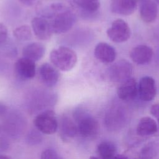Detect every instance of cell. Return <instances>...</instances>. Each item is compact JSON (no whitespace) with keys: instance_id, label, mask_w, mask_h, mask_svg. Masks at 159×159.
Listing matches in <instances>:
<instances>
[{"instance_id":"23","label":"cell","mask_w":159,"mask_h":159,"mask_svg":"<svg viewBox=\"0 0 159 159\" xmlns=\"http://www.w3.org/2000/svg\"><path fill=\"white\" fill-rule=\"evenodd\" d=\"M74 3L83 11L93 14L96 12L100 7L99 0H73Z\"/></svg>"},{"instance_id":"22","label":"cell","mask_w":159,"mask_h":159,"mask_svg":"<svg viewBox=\"0 0 159 159\" xmlns=\"http://www.w3.org/2000/svg\"><path fill=\"white\" fill-rule=\"evenodd\" d=\"M116 145L109 140L101 142L97 147V152L102 159H113L116 156Z\"/></svg>"},{"instance_id":"6","label":"cell","mask_w":159,"mask_h":159,"mask_svg":"<svg viewBox=\"0 0 159 159\" xmlns=\"http://www.w3.org/2000/svg\"><path fill=\"white\" fill-rule=\"evenodd\" d=\"M35 127L45 134H53L58 128V122L52 110H46L39 114L34 119Z\"/></svg>"},{"instance_id":"3","label":"cell","mask_w":159,"mask_h":159,"mask_svg":"<svg viewBox=\"0 0 159 159\" xmlns=\"http://www.w3.org/2000/svg\"><path fill=\"white\" fill-rule=\"evenodd\" d=\"M50 60L55 68L63 71H67L76 65L77 55L72 49L62 46L50 52Z\"/></svg>"},{"instance_id":"34","label":"cell","mask_w":159,"mask_h":159,"mask_svg":"<svg viewBox=\"0 0 159 159\" xmlns=\"http://www.w3.org/2000/svg\"><path fill=\"white\" fill-rule=\"evenodd\" d=\"M156 3H157V4H159V0H153Z\"/></svg>"},{"instance_id":"30","label":"cell","mask_w":159,"mask_h":159,"mask_svg":"<svg viewBox=\"0 0 159 159\" xmlns=\"http://www.w3.org/2000/svg\"><path fill=\"white\" fill-rule=\"evenodd\" d=\"M6 111H7L6 106L4 104H3L2 103L0 102V116L3 115L4 114H5Z\"/></svg>"},{"instance_id":"21","label":"cell","mask_w":159,"mask_h":159,"mask_svg":"<svg viewBox=\"0 0 159 159\" xmlns=\"http://www.w3.org/2000/svg\"><path fill=\"white\" fill-rule=\"evenodd\" d=\"M159 153V139L145 144L135 159H153Z\"/></svg>"},{"instance_id":"9","label":"cell","mask_w":159,"mask_h":159,"mask_svg":"<svg viewBox=\"0 0 159 159\" xmlns=\"http://www.w3.org/2000/svg\"><path fill=\"white\" fill-rule=\"evenodd\" d=\"M16 75L22 80L32 79L36 73L35 61L24 57L18 59L14 64Z\"/></svg>"},{"instance_id":"26","label":"cell","mask_w":159,"mask_h":159,"mask_svg":"<svg viewBox=\"0 0 159 159\" xmlns=\"http://www.w3.org/2000/svg\"><path fill=\"white\" fill-rule=\"evenodd\" d=\"M27 139L29 142L31 144L38 143L41 140V137L40 134L37 133L35 131H32L30 132Z\"/></svg>"},{"instance_id":"24","label":"cell","mask_w":159,"mask_h":159,"mask_svg":"<svg viewBox=\"0 0 159 159\" xmlns=\"http://www.w3.org/2000/svg\"><path fill=\"white\" fill-rule=\"evenodd\" d=\"M14 37L19 41H28L32 38V30L27 25H22L13 31Z\"/></svg>"},{"instance_id":"10","label":"cell","mask_w":159,"mask_h":159,"mask_svg":"<svg viewBox=\"0 0 159 159\" xmlns=\"http://www.w3.org/2000/svg\"><path fill=\"white\" fill-rule=\"evenodd\" d=\"M31 24L34 35L39 40H48L53 33L51 22L45 18L35 17L32 20Z\"/></svg>"},{"instance_id":"19","label":"cell","mask_w":159,"mask_h":159,"mask_svg":"<svg viewBox=\"0 0 159 159\" xmlns=\"http://www.w3.org/2000/svg\"><path fill=\"white\" fill-rule=\"evenodd\" d=\"M45 52V46L40 43L32 42L25 45L22 51L23 57L34 61L40 60Z\"/></svg>"},{"instance_id":"1","label":"cell","mask_w":159,"mask_h":159,"mask_svg":"<svg viewBox=\"0 0 159 159\" xmlns=\"http://www.w3.org/2000/svg\"><path fill=\"white\" fill-rule=\"evenodd\" d=\"M73 10L70 0H40L35 6V11L39 17L53 19L59 14Z\"/></svg>"},{"instance_id":"12","label":"cell","mask_w":159,"mask_h":159,"mask_svg":"<svg viewBox=\"0 0 159 159\" xmlns=\"http://www.w3.org/2000/svg\"><path fill=\"white\" fill-rule=\"evenodd\" d=\"M39 75L41 82L47 87L55 86L60 77L57 68L48 63L41 65L39 69Z\"/></svg>"},{"instance_id":"13","label":"cell","mask_w":159,"mask_h":159,"mask_svg":"<svg viewBox=\"0 0 159 159\" xmlns=\"http://www.w3.org/2000/svg\"><path fill=\"white\" fill-rule=\"evenodd\" d=\"M153 55L152 49L145 45H139L134 47L130 53L132 60L137 65H146L148 63Z\"/></svg>"},{"instance_id":"17","label":"cell","mask_w":159,"mask_h":159,"mask_svg":"<svg viewBox=\"0 0 159 159\" xmlns=\"http://www.w3.org/2000/svg\"><path fill=\"white\" fill-rule=\"evenodd\" d=\"M137 6V0H111V10L112 12L123 16L132 14Z\"/></svg>"},{"instance_id":"4","label":"cell","mask_w":159,"mask_h":159,"mask_svg":"<svg viewBox=\"0 0 159 159\" xmlns=\"http://www.w3.org/2000/svg\"><path fill=\"white\" fill-rule=\"evenodd\" d=\"M127 122V114L120 106H112L106 112L104 123L109 130L116 131L122 129Z\"/></svg>"},{"instance_id":"5","label":"cell","mask_w":159,"mask_h":159,"mask_svg":"<svg viewBox=\"0 0 159 159\" xmlns=\"http://www.w3.org/2000/svg\"><path fill=\"white\" fill-rule=\"evenodd\" d=\"M132 72V65L126 60H120L110 66L107 76L111 81L121 83L130 78Z\"/></svg>"},{"instance_id":"20","label":"cell","mask_w":159,"mask_h":159,"mask_svg":"<svg viewBox=\"0 0 159 159\" xmlns=\"http://www.w3.org/2000/svg\"><path fill=\"white\" fill-rule=\"evenodd\" d=\"M158 130L156 122L149 117H143L139 120L136 132L141 137H148L155 134Z\"/></svg>"},{"instance_id":"33","label":"cell","mask_w":159,"mask_h":159,"mask_svg":"<svg viewBox=\"0 0 159 159\" xmlns=\"http://www.w3.org/2000/svg\"><path fill=\"white\" fill-rule=\"evenodd\" d=\"M89 159H102V158H97L95 157H91Z\"/></svg>"},{"instance_id":"16","label":"cell","mask_w":159,"mask_h":159,"mask_svg":"<svg viewBox=\"0 0 159 159\" xmlns=\"http://www.w3.org/2000/svg\"><path fill=\"white\" fill-rule=\"evenodd\" d=\"M139 12L140 16L143 22L151 23L157 17V4L153 0H141Z\"/></svg>"},{"instance_id":"31","label":"cell","mask_w":159,"mask_h":159,"mask_svg":"<svg viewBox=\"0 0 159 159\" xmlns=\"http://www.w3.org/2000/svg\"><path fill=\"white\" fill-rule=\"evenodd\" d=\"M113 159H128V158L122 155H117V156H115Z\"/></svg>"},{"instance_id":"25","label":"cell","mask_w":159,"mask_h":159,"mask_svg":"<svg viewBox=\"0 0 159 159\" xmlns=\"http://www.w3.org/2000/svg\"><path fill=\"white\" fill-rule=\"evenodd\" d=\"M40 159H62L59 154L53 149H47L41 155Z\"/></svg>"},{"instance_id":"29","label":"cell","mask_w":159,"mask_h":159,"mask_svg":"<svg viewBox=\"0 0 159 159\" xmlns=\"http://www.w3.org/2000/svg\"><path fill=\"white\" fill-rule=\"evenodd\" d=\"M19 1L22 4L25 5L27 6H32L34 4L35 1V0H19Z\"/></svg>"},{"instance_id":"11","label":"cell","mask_w":159,"mask_h":159,"mask_svg":"<svg viewBox=\"0 0 159 159\" xmlns=\"http://www.w3.org/2000/svg\"><path fill=\"white\" fill-rule=\"evenodd\" d=\"M157 93L154 79L148 76L142 77L138 84V94L144 101H150L154 99Z\"/></svg>"},{"instance_id":"18","label":"cell","mask_w":159,"mask_h":159,"mask_svg":"<svg viewBox=\"0 0 159 159\" xmlns=\"http://www.w3.org/2000/svg\"><path fill=\"white\" fill-rule=\"evenodd\" d=\"M60 131L61 138L66 140L74 138L79 134L76 122L66 116H63L61 118Z\"/></svg>"},{"instance_id":"7","label":"cell","mask_w":159,"mask_h":159,"mask_svg":"<svg viewBox=\"0 0 159 159\" xmlns=\"http://www.w3.org/2000/svg\"><path fill=\"white\" fill-rule=\"evenodd\" d=\"M131 31L127 23L121 19L115 20L107 30L108 37L114 42L121 43L127 41L130 37Z\"/></svg>"},{"instance_id":"8","label":"cell","mask_w":159,"mask_h":159,"mask_svg":"<svg viewBox=\"0 0 159 159\" xmlns=\"http://www.w3.org/2000/svg\"><path fill=\"white\" fill-rule=\"evenodd\" d=\"M76 19V16L73 10L59 14L51 22L53 32L57 34L67 32L74 25Z\"/></svg>"},{"instance_id":"2","label":"cell","mask_w":159,"mask_h":159,"mask_svg":"<svg viewBox=\"0 0 159 159\" xmlns=\"http://www.w3.org/2000/svg\"><path fill=\"white\" fill-rule=\"evenodd\" d=\"M74 117L81 137L86 139H94L98 136L99 124L93 116L83 109H78L75 111Z\"/></svg>"},{"instance_id":"15","label":"cell","mask_w":159,"mask_h":159,"mask_svg":"<svg viewBox=\"0 0 159 159\" xmlns=\"http://www.w3.org/2000/svg\"><path fill=\"white\" fill-rule=\"evenodd\" d=\"M94 54L98 60L104 63H112L116 57L115 48L105 42H99L96 45Z\"/></svg>"},{"instance_id":"14","label":"cell","mask_w":159,"mask_h":159,"mask_svg":"<svg viewBox=\"0 0 159 159\" xmlns=\"http://www.w3.org/2000/svg\"><path fill=\"white\" fill-rule=\"evenodd\" d=\"M118 97L122 101L134 99L138 94V85L134 78H129L120 83L117 89Z\"/></svg>"},{"instance_id":"32","label":"cell","mask_w":159,"mask_h":159,"mask_svg":"<svg viewBox=\"0 0 159 159\" xmlns=\"http://www.w3.org/2000/svg\"><path fill=\"white\" fill-rule=\"evenodd\" d=\"M0 159H11L9 157L3 155H0Z\"/></svg>"},{"instance_id":"28","label":"cell","mask_w":159,"mask_h":159,"mask_svg":"<svg viewBox=\"0 0 159 159\" xmlns=\"http://www.w3.org/2000/svg\"><path fill=\"white\" fill-rule=\"evenodd\" d=\"M151 114L155 117L159 123V104H154L150 107Z\"/></svg>"},{"instance_id":"27","label":"cell","mask_w":159,"mask_h":159,"mask_svg":"<svg viewBox=\"0 0 159 159\" xmlns=\"http://www.w3.org/2000/svg\"><path fill=\"white\" fill-rule=\"evenodd\" d=\"M7 29L6 25L0 23V45L6 42L7 38Z\"/></svg>"}]
</instances>
